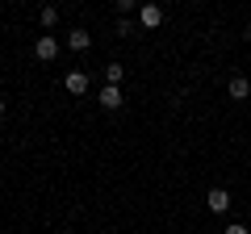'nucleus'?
<instances>
[{"label": "nucleus", "instance_id": "obj_2", "mask_svg": "<svg viewBox=\"0 0 251 234\" xmlns=\"http://www.w3.org/2000/svg\"><path fill=\"white\" fill-rule=\"evenodd\" d=\"M34 54L42 59V63H50L54 54H59V38H54V34H38V42H34Z\"/></svg>", "mask_w": 251, "mask_h": 234}, {"label": "nucleus", "instance_id": "obj_11", "mask_svg": "<svg viewBox=\"0 0 251 234\" xmlns=\"http://www.w3.org/2000/svg\"><path fill=\"white\" fill-rule=\"evenodd\" d=\"M134 9H138L134 0H117V13H122V17H130V13H134Z\"/></svg>", "mask_w": 251, "mask_h": 234}, {"label": "nucleus", "instance_id": "obj_5", "mask_svg": "<svg viewBox=\"0 0 251 234\" xmlns=\"http://www.w3.org/2000/svg\"><path fill=\"white\" fill-rule=\"evenodd\" d=\"M205 205H209V213H226V209H230V192L226 188H209Z\"/></svg>", "mask_w": 251, "mask_h": 234}, {"label": "nucleus", "instance_id": "obj_1", "mask_svg": "<svg viewBox=\"0 0 251 234\" xmlns=\"http://www.w3.org/2000/svg\"><path fill=\"white\" fill-rule=\"evenodd\" d=\"M159 25H163L159 4H138V29H159Z\"/></svg>", "mask_w": 251, "mask_h": 234}, {"label": "nucleus", "instance_id": "obj_10", "mask_svg": "<svg viewBox=\"0 0 251 234\" xmlns=\"http://www.w3.org/2000/svg\"><path fill=\"white\" fill-rule=\"evenodd\" d=\"M113 29H117L122 38H134V29H138V25H134L130 17H117V25H113Z\"/></svg>", "mask_w": 251, "mask_h": 234}, {"label": "nucleus", "instance_id": "obj_8", "mask_svg": "<svg viewBox=\"0 0 251 234\" xmlns=\"http://www.w3.org/2000/svg\"><path fill=\"white\" fill-rule=\"evenodd\" d=\"M38 25H42V29H54V25H59V9H50V4H46V9L38 13Z\"/></svg>", "mask_w": 251, "mask_h": 234}, {"label": "nucleus", "instance_id": "obj_9", "mask_svg": "<svg viewBox=\"0 0 251 234\" xmlns=\"http://www.w3.org/2000/svg\"><path fill=\"white\" fill-rule=\"evenodd\" d=\"M122 75H126V67H122V63H109V67H105V84H113V88L122 84Z\"/></svg>", "mask_w": 251, "mask_h": 234}, {"label": "nucleus", "instance_id": "obj_7", "mask_svg": "<svg viewBox=\"0 0 251 234\" xmlns=\"http://www.w3.org/2000/svg\"><path fill=\"white\" fill-rule=\"evenodd\" d=\"M226 92H230L234 100H247V96H251V80H247V75H230V84H226Z\"/></svg>", "mask_w": 251, "mask_h": 234}, {"label": "nucleus", "instance_id": "obj_12", "mask_svg": "<svg viewBox=\"0 0 251 234\" xmlns=\"http://www.w3.org/2000/svg\"><path fill=\"white\" fill-rule=\"evenodd\" d=\"M222 234H251V230H247V226H243V222H230V226H226Z\"/></svg>", "mask_w": 251, "mask_h": 234}, {"label": "nucleus", "instance_id": "obj_6", "mask_svg": "<svg viewBox=\"0 0 251 234\" xmlns=\"http://www.w3.org/2000/svg\"><path fill=\"white\" fill-rule=\"evenodd\" d=\"M88 46H92V34H88V29H72V34H67V50H72V54H84Z\"/></svg>", "mask_w": 251, "mask_h": 234}, {"label": "nucleus", "instance_id": "obj_13", "mask_svg": "<svg viewBox=\"0 0 251 234\" xmlns=\"http://www.w3.org/2000/svg\"><path fill=\"white\" fill-rule=\"evenodd\" d=\"M4 113H9V100H4V96H0V117H4Z\"/></svg>", "mask_w": 251, "mask_h": 234}, {"label": "nucleus", "instance_id": "obj_4", "mask_svg": "<svg viewBox=\"0 0 251 234\" xmlns=\"http://www.w3.org/2000/svg\"><path fill=\"white\" fill-rule=\"evenodd\" d=\"M63 88L72 92V96H84V92H88V75L84 71H67L63 75Z\"/></svg>", "mask_w": 251, "mask_h": 234}, {"label": "nucleus", "instance_id": "obj_3", "mask_svg": "<svg viewBox=\"0 0 251 234\" xmlns=\"http://www.w3.org/2000/svg\"><path fill=\"white\" fill-rule=\"evenodd\" d=\"M100 109H109V113H113V109H122L126 105V96H122V88H113V84H105V88H100Z\"/></svg>", "mask_w": 251, "mask_h": 234}]
</instances>
